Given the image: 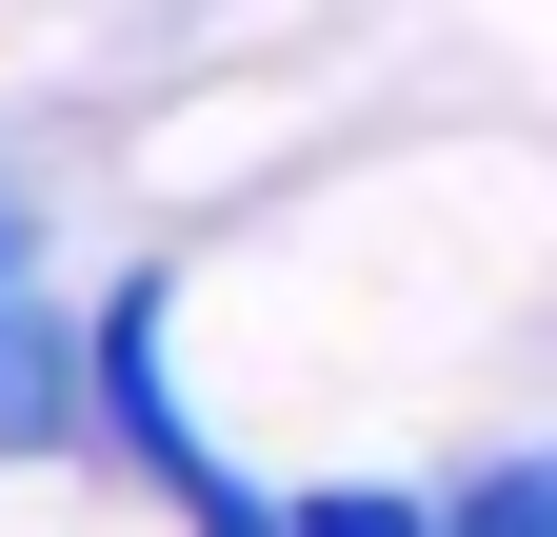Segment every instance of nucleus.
I'll list each match as a JSON object with an SVG mask.
<instances>
[{"label": "nucleus", "instance_id": "nucleus-1", "mask_svg": "<svg viewBox=\"0 0 557 537\" xmlns=\"http://www.w3.org/2000/svg\"><path fill=\"white\" fill-rule=\"evenodd\" d=\"M40 458H81V299L60 279L0 299V478H40Z\"/></svg>", "mask_w": 557, "mask_h": 537}, {"label": "nucleus", "instance_id": "nucleus-2", "mask_svg": "<svg viewBox=\"0 0 557 537\" xmlns=\"http://www.w3.org/2000/svg\"><path fill=\"white\" fill-rule=\"evenodd\" d=\"M278 537H438V478H379V458H338V478H278Z\"/></svg>", "mask_w": 557, "mask_h": 537}, {"label": "nucleus", "instance_id": "nucleus-3", "mask_svg": "<svg viewBox=\"0 0 557 537\" xmlns=\"http://www.w3.org/2000/svg\"><path fill=\"white\" fill-rule=\"evenodd\" d=\"M438 537H557V458L537 438H478L458 478H438Z\"/></svg>", "mask_w": 557, "mask_h": 537}, {"label": "nucleus", "instance_id": "nucleus-4", "mask_svg": "<svg viewBox=\"0 0 557 537\" xmlns=\"http://www.w3.org/2000/svg\"><path fill=\"white\" fill-rule=\"evenodd\" d=\"M21 279H60V259H40V160L0 140V299H21Z\"/></svg>", "mask_w": 557, "mask_h": 537}]
</instances>
